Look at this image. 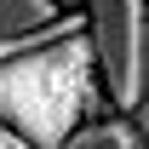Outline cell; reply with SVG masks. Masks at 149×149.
<instances>
[{
  "instance_id": "7a4b0ae2",
  "label": "cell",
  "mask_w": 149,
  "mask_h": 149,
  "mask_svg": "<svg viewBox=\"0 0 149 149\" xmlns=\"http://www.w3.org/2000/svg\"><path fill=\"white\" fill-rule=\"evenodd\" d=\"M63 149H149V138H143V126H132L126 115H109V120L74 126Z\"/></svg>"
},
{
  "instance_id": "277c9868",
  "label": "cell",
  "mask_w": 149,
  "mask_h": 149,
  "mask_svg": "<svg viewBox=\"0 0 149 149\" xmlns=\"http://www.w3.org/2000/svg\"><path fill=\"white\" fill-rule=\"evenodd\" d=\"M0 149H40V143H35V138H29L23 126H12V120L0 115Z\"/></svg>"
},
{
  "instance_id": "6da1fadb",
  "label": "cell",
  "mask_w": 149,
  "mask_h": 149,
  "mask_svg": "<svg viewBox=\"0 0 149 149\" xmlns=\"http://www.w3.org/2000/svg\"><path fill=\"white\" fill-rule=\"evenodd\" d=\"M92 63L115 115L149 103V0H86Z\"/></svg>"
},
{
  "instance_id": "3957f363",
  "label": "cell",
  "mask_w": 149,
  "mask_h": 149,
  "mask_svg": "<svg viewBox=\"0 0 149 149\" xmlns=\"http://www.w3.org/2000/svg\"><path fill=\"white\" fill-rule=\"evenodd\" d=\"M63 17L57 0H0V40H23V35H40Z\"/></svg>"
}]
</instances>
